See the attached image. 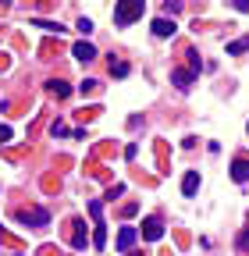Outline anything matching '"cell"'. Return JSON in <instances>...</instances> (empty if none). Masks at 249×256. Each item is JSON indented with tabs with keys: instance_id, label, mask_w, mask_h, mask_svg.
<instances>
[{
	"instance_id": "6da1fadb",
	"label": "cell",
	"mask_w": 249,
	"mask_h": 256,
	"mask_svg": "<svg viewBox=\"0 0 249 256\" xmlns=\"http://www.w3.org/2000/svg\"><path fill=\"white\" fill-rule=\"evenodd\" d=\"M142 8H146V0H118V8H114V25H118V28L132 25L136 18H142Z\"/></svg>"
},
{
	"instance_id": "7a4b0ae2",
	"label": "cell",
	"mask_w": 249,
	"mask_h": 256,
	"mask_svg": "<svg viewBox=\"0 0 249 256\" xmlns=\"http://www.w3.org/2000/svg\"><path fill=\"white\" fill-rule=\"evenodd\" d=\"M22 224H28V228H46V224H50V214L43 210V206H25V210H18L14 214Z\"/></svg>"
},
{
	"instance_id": "3957f363",
	"label": "cell",
	"mask_w": 249,
	"mask_h": 256,
	"mask_svg": "<svg viewBox=\"0 0 249 256\" xmlns=\"http://www.w3.org/2000/svg\"><path fill=\"white\" fill-rule=\"evenodd\" d=\"M142 238H146V242L164 238V220H160V217H146V220H142Z\"/></svg>"
},
{
	"instance_id": "277c9868",
	"label": "cell",
	"mask_w": 249,
	"mask_h": 256,
	"mask_svg": "<svg viewBox=\"0 0 249 256\" xmlns=\"http://www.w3.org/2000/svg\"><path fill=\"white\" fill-rule=\"evenodd\" d=\"M174 32H178L174 18H153V36H160V40H168V36H174Z\"/></svg>"
},
{
	"instance_id": "5b68a950",
	"label": "cell",
	"mask_w": 249,
	"mask_h": 256,
	"mask_svg": "<svg viewBox=\"0 0 249 256\" xmlns=\"http://www.w3.org/2000/svg\"><path fill=\"white\" fill-rule=\"evenodd\" d=\"M72 54H75V60H82V64H89L92 57H96V46H92V43H86V40H82V43H75V46H72Z\"/></svg>"
},
{
	"instance_id": "8992f818",
	"label": "cell",
	"mask_w": 249,
	"mask_h": 256,
	"mask_svg": "<svg viewBox=\"0 0 249 256\" xmlns=\"http://www.w3.org/2000/svg\"><path fill=\"white\" fill-rule=\"evenodd\" d=\"M136 238H139L136 228H121V232H118V249H121V252H128V249L136 246Z\"/></svg>"
},
{
	"instance_id": "52a82bcc",
	"label": "cell",
	"mask_w": 249,
	"mask_h": 256,
	"mask_svg": "<svg viewBox=\"0 0 249 256\" xmlns=\"http://www.w3.org/2000/svg\"><path fill=\"white\" fill-rule=\"evenodd\" d=\"M192 78H196V72H192V68H189V72H185V68H174V72H171V82H174L178 89H189V86H192Z\"/></svg>"
},
{
	"instance_id": "ba28073f",
	"label": "cell",
	"mask_w": 249,
	"mask_h": 256,
	"mask_svg": "<svg viewBox=\"0 0 249 256\" xmlns=\"http://www.w3.org/2000/svg\"><path fill=\"white\" fill-rule=\"evenodd\" d=\"M232 178H235L238 185H242V182H249V160H246V156H238L235 164H232Z\"/></svg>"
},
{
	"instance_id": "9c48e42d",
	"label": "cell",
	"mask_w": 249,
	"mask_h": 256,
	"mask_svg": "<svg viewBox=\"0 0 249 256\" xmlns=\"http://www.w3.org/2000/svg\"><path fill=\"white\" fill-rule=\"evenodd\" d=\"M196 188H200V171H189L182 178V192L185 196H196Z\"/></svg>"
},
{
	"instance_id": "30bf717a",
	"label": "cell",
	"mask_w": 249,
	"mask_h": 256,
	"mask_svg": "<svg viewBox=\"0 0 249 256\" xmlns=\"http://www.w3.org/2000/svg\"><path fill=\"white\" fill-rule=\"evenodd\" d=\"M46 89H50V96H57V100H64V96H72V86H68V82H60V78L46 82Z\"/></svg>"
},
{
	"instance_id": "8fae6325",
	"label": "cell",
	"mask_w": 249,
	"mask_h": 256,
	"mask_svg": "<svg viewBox=\"0 0 249 256\" xmlns=\"http://www.w3.org/2000/svg\"><path fill=\"white\" fill-rule=\"evenodd\" d=\"M72 228H75V235H72V246H75V249H86V224H82V220H75Z\"/></svg>"
},
{
	"instance_id": "7c38bea8",
	"label": "cell",
	"mask_w": 249,
	"mask_h": 256,
	"mask_svg": "<svg viewBox=\"0 0 249 256\" xmlns=\"http://www.w3.org/2000/svg\"><path fill=\"white\" fill-rule=\"evenodd\" d=\"M92 246H96V249H104V246H107V224H104V220H96V232H92Z\"/></svg>"
},
{
	"instance_id": "4fadbf2b",
	"label": "cell",
	"mask_w": 249,
	"mask_h": 256,
	"mask_svg": "<svg viewBox=\"0 0 249 256\" xmlns=\"http://www.w3.org/2000/svg\"><path fill=\"white\" fill-rule=\"evenodd\" d=\"M28 25H36V28H43V32H57V36H60V32H64V28L57 25V22H43V18H32Z\"/></svg>"
},
{
	"instance_id": "5bb4252c",
	"label": "cell",
	"mask_w": 249,
	"mask_h": 256,
	"mask_svg": "<svg viewBox=\"0 0 249 256\" xmlns=\"http://www.w3.org/2000/svg\"><path fill=\"white\" fill-rule=\"evenodd\" d=\"M128 72H132V68H128V60H110V75H114V78H124Z\"/></svg>"
},
{
	"instance_id": "9a60e30c",
	"label": "cell",
	"mask_w": 249,
	"mask_h": 256,
	"mask_svg": "<svg viewBox=\"0 0 249 256\" xmlns=\"http://www.w3.org/2000/svg\"><path fill=\"white\" fill-rule=\"evenodd\" d=\"M249 50V36H242V40H235V43H228V54L235 57V54H246Z\"/></svg>"
},
{
	"instance_id": "2e32d148",
	"label": "cell",
	"mask_w": 249,
	"mask_h": 256,
	"mask_svg": "<svg viewBox=\"0 0 249 256\" xmlns=\"http://www.w3.org/2000/svg\"><path fill=\"white\" fill-rule=\"evenodd\" d=\"M50 136H54V139H60V136H68V128L60 124V121H54V124H50Z\"/></svg>"
},
{
	"instance_id": "e0dca14e",
	"label": "cell",
	"mask_w": 249,
	"mask_h": 256,
	"mask_svg": "<svg viewBox=\"0 0 249 256\" xmlns=\"http://www.w3.org/2000/svg\"><path fill=\"white\" fill-rule=\"evenodd\" d=\"M238 252H249V228L238 235Z\"/></svg>"
},
{
	"instance_id": "ac0fdd59",
	"label": "cell",
	"mask_w": 249,
	"mask_h": 256,
	"mask_svg": "<svg viewBox=\"0 0 249 256\" xmlns=\"http://www.w3.org/2000/svg\"><path fill=\"white\" fill-rule=\"evenodd\" d=\"M78 32H82V36H89V32H92V22H89V18H78Z\"/></svg>"
},
{
	"instance_id": "d6986e66",
	"label": "cell",
	"mask_w": 249,
	"mask_h": 256,
	"mask_svg": "<svg viewBox=\"0 0 249 256\" xmlns=\"http://www.w3.org/2000/svg\"><path fill=\"white\" fill-rule=\"evenodd\" d=\"M4 142H11V128H8V124H0V146H4Z\"/></svg>"
},
{
	"instance_id": "ffe728a7",
	"label": "cell",
	"mask_w": 249,
	"mask_h": 256,
	"mask_svg": "<svg viewBox=\"0 0 249 256\" xmlns=\"http://www.w3.org/2000/svg\"><path fill=\"white\" fill-rule=\"evenodd\" d=\"M235 4V11H242V14H249V0H232Z\"/></svg>"
},
{
	"instance_id": "44dd1931",
	"label": "cell",
	"mask_w": 249,
	"mask_h": 256,
	"mask_svg": "<svg viewBox=\"0 0 249 256\" xmlns=\"http://www.w3.org/2000/svg\"><path fill=\"white\" fill-rule=\"evenodd\" d=\"M0 4H11V0H0Z\"/></svg>"
},
{
	"instance_id": "7402d4cb",
	"label": "cell",
	"mask_w": 249,
	"mask_h": 256,
	"mask_svg": "<svg viewBox=\"0 0 249 256\" xmlns=\"http://www.w3.org/2000/svg\"><path fill=\"white\" fill-rule=\"evenodd\" d=\"M246 128H249V124H246Z\"/></svg>"
}]
</instances>
